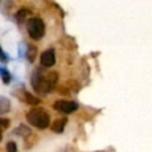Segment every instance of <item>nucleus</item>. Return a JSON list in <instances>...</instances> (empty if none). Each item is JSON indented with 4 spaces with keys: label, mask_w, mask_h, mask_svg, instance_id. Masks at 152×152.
Returning a JSON list of instances; mask_svg holds the SVG:
<instances>
[{
    "label": "nucleus",
    "mask_w": 152,
    "mask_h": 152,
    "mask_svg": "<svg viewBox=\"0 0 152 152\" xmlns=\"http://www.w3.org/2000/svg\"><path fill=\"white\" fill-rule=\"evenodd\" d=\"M58 81V72L56 71H49L46 74H43L40 69H36L32 72L31 76V84L33 90L37 94L45 95L56 87Z\"/></svg>",
    "instance_id": "nucleus-1"
},
{
    "label": "nucleus",
    "mask_w": 152,
    "mask_h": 152,
    "mask_svg": "<svg viewBox=\"0 0 152 152\" xmlns=\"http://www.w3.org/2000/svg\"><path fill=\"white\" fill-rule=\"evenodd\" d=\"M26 120L36 128L45 129L50 125V115L42 107H33L26 114Z\"/></svg>",
    "instance_id": "nucleus-2"
},
{
    "label": "nucleus",
    "mask_w": 152,
    "mask_h": 152,
    "mask_svg": "<svg viewBox=\"0 0 152 152\" xmlns=\"http://www.w3.org/2000/svg\"><path fill=\"white\" fill-rule=\"evenodd\" d=\"M26 30L28 36L33 40H40L45 34V25L44 21L38 17H32L27 20Z\"/></svg>",
    "instance_id": "nucleus-3"
},
{
    "label": "nucleus",
    "mask_w": 152,
    "mask_h": 152,
    "mask_svg": "<svg viewBox=\"0 0 152 152\" xmlns=\"http://www.w3.org/2000/svg\"><path fill=\"white\" fill-rule=\"evenodd\" d=\"M53 109L64 114H70L72 112H75L78 108V104L74 101H68V100H57L53 103Z\"/></svg>",
    "instance_id": "nucleus-4"
},
{
    "label": "nucleus",
    "mask_w": 152,
    "mask_h": 152,
    "mask_svg": "<svg viewBox=\"0 0 152 152\" xmlns=\"http://www.w3.org/2000/svg\"><path fill=\"white\" fill-rule=\"evenodd\" d=\"M56 63V53L52 48L45 50L40 55V64L45 68H50Z\"/></svg>",
    "instance_id": "nucleus-5"
},
{
    "label": "nucleus",
    "mask_w": 152,
    "mask_h": 152,
    "mask_svg": "<svg viewBox=\"0 0 152 152\" xmlns=\"http://www.w3.org/2000/svg\"><path fill=\"white\" fill-rule=\"evenodd\" d=\"M21 94H23V95H21V101H24L25 103H27V104H30V106H37V104L40 103V100H39L37 96L32 95L31 93H28V91H26V90H23Z\"/></svg>",
    "instance_id": "nucleus-6"
},
{
    "label": "nucleus",
    "mask_w": 152,
    "mask_h": 152,
    "mask_svg": "<svg viewBox=\"0 0 152 152\" xmlns=\"http://www.w3.org/2000/svg\"><path fill=\"white\" fill-rule=\"evenodd\" d=\"M68 122V119L66 118H59V119H56L52 125H51V129L55 132V133H62L64 131V127Z\"/></svg>",
    "instance_id": "nucleus-7"
},
{
    "label": "nucleus",
    "mask_w": 152,
    "mask_h": 152,
    "mask_svg": "<svg viewBox=\"0 0 152 152\" xmlns=\"http://www.w3.org/2000/svg\"><path fill=\"white\" fill-rule=\"evenodd\" d=\"M11 109V102L7 97L5 96H0V114H5L8 113Z\"/></svg>",
    "instance_id": "nucleus-8"
},
{
    "label": "nucleus",
    "mask_w": 152,
    "mask_h": 152,
    "mask_svg": "<svg viewBox=\"0 0 152 152\" xmlns=\"http://www.w3.org/2000/svg\"><path fill=\"white\" fill-rule=\"evenodd\" d=\"M14 133L18 134V135H20V137H23V138H25V137H27V135H28L30 133H32V132H31V129H30L27 126H25V125H19V126L15 128Z\"/></svg>",
    "instance_id": "nucleus-9"
},
{
    "label": "nucleus",
    "mask_w": 152,
    "mask_h": 152,
    "mask_svg": "<svg viewBox=\"0 0 152 152\" xmlns=\"http://www.w3.org/2000/svg\"><path fill=\"white\" fill-rule=\"evenodd\" d=\"M26 56H27V59L30 62H33L36 59V56H37V48L32 44L28 45L27 48V52H26Z\"/></svg>",
    "instance_id": "nucleus-10"
},
{
    "label": "nucleus",
    "mask_w": 152,
    "mask_h": 152,
    "mask_svg": "<svg viewBox=\"0 0 152 152\" xmlns=\"http://www.w3.org/2000/svg\"><path fill=\"white\" fill-rule=\"evenodd\" d=\"M37 135L36 134H33V133H30L27 137H25L24 138V140H25V145H26V147L27 148H30L31 146H33L34 144H36V141H37Z\"/></svg>",
    "instance_id": "nucleus-11"
},
{
    "label": "nucleus",
    "mask_w": 152,
    "mask_h": 152,
    "mask_svg": "<svg viewBox=\"0 0 152 152\" xmlns=\"http://www.w3.org/2000/svg\"><path fill=\"white\" fill-rule=\"evenodd\" d=\"M0 76H1V80H2L4 83L8 84L11 82V74L8 72V70L6 68L0 66Z\"/></svg>",
    "instance_id": "nucleus-12"
},
{
    "label": "nucleus",
    "mask_w": 152,
    "mask_h": 152,
    "mask_svg": "<svg viewBox=\"0 0 152 152\" xmlns=\"http://www.w3.org/2000/svg\"><path fill=\"white\" fill-rule=\"evenodd\" d=\"M27 14H28L27 8H20V10L17 12L15 18H17V20H18L19 23H21L23 20H25V19H26V15H27Z\"/></svg>",
    "instance_id": "nucleus-13"
},
{
    "label": "nucleus",
    "mask_w": 152,
    "mask_h": 152,
    "mask_svg": "<svg viewBox=\"0 0 152 152\" xmlns=\"http://www.w3.org/2000/svg\"><path fill=\"white\" fill-rule=\"evenodd\" d=\"M6 152H18V147H17V144L14 141H8L6 144Z\"/></svg>",
    "instance_id": "nucleus-14"
},
{
    "label": "nucleus",
    "mask_w": 152,
    "mask_h": 152,
    "mask_svg": "<svg viewBox=\"0 0 152 152\" xmlns=\"http://www.w3.org/2000/svg\"><path fill=\"white\" fill-rule=\"evenodd\" d=\"M10 120L6 119V118H0V128L1 129H6L10 127Z\"/></svg>",
    "instance_id": "nucleus-15"
},
{
    "label": "nucleus",
    "mask_w": 152,
    "mask_h": 152,
    "mask_svg": "<svg viewBox=\"0 0 152 152\" xmlns=\"http://www.w3.org/2000/svg\"><path fill=\"white\" fill-rule=\"evenodd\" d=\"M8 58H7V55L2 51V49L0 48V61H2V62H6Z\"/></svg>",
    "instance_id": "nucleus-16"
},
{
    "label": "nucleus",
    "mask_w": 152,
    "mask_h": 152,
    "mask_svg": "<svg viewBox=\"0 0 152 152\" xmlns=\"http://www.w3.org/2000/svg\"><path fill=\"white\" fill-rule=\"evenodd\" d=\"M2 140V129L0 128V141Z\"/></svg>",
    "instance_id": "nucleus-17"
}]
</instances>
